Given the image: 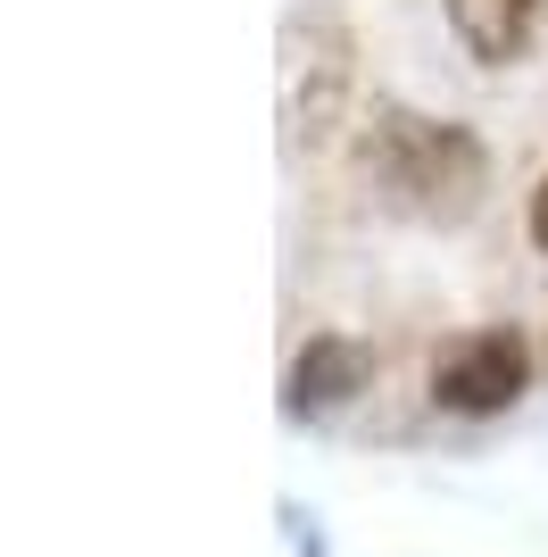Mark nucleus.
I'll use <instances>...</instances> for the list:
<instances>
[{
	"mask_svg": "<svg viewBox=\"0 0 548 557\" xmlns=\"http://www.w3.org/2000/svg\"><path fill=\"white\" fill-rule=\"evenodd\" d=\"M358 184L374 191V209L408 216V225H457V216L482 209L490 159L465 125L383 100L358 134Z\"/></svg>",
	"mask_w": 548,
	"mask_h": 557,
	"instance_id": "f257e3e1",
	"label": "nucleus"
},
{
	"mask_svg": "<svg viewBox=\"0 0 548 557\" xmlns=\"http://www.w3.org/2000/svg\"><path fill=\"white\" fill-rule=\"evenodd\" d=\"M349 100V34L341 17H291L283 25V134L291 141H324L341 125Z\"/></svg>",
	"mask_w": 548,
	"mask_h": 557,
	"instance_id": "f03ea898",
	"label": "nucleus"
},
{
	"mask_svg": "<svg viewBox=\"0 0 548 557\" xmlns=\"http://www.w3.org/2000/svg\"><path fill=\"white\" fill-rule=\"evenodd\" d=\"M532 383V349L515 325H482L433 358V408L440 417H507Z\"/></svg>",
	"mask_w": 548,
	"mask_h": 557,
	"instance_id": "7ed1b4c3",
	"label": "nucleus"
},
{
	"mask_svg": "<svg viewBox=\"0 0 548 557\" xmlns=\"http://www.w3.org/2000/svg\"><path fill=\"white\" fill-rule=\"evenodd\" d=\"M365 374H374V349H365V342H349V333H316V342L291 358V374H283V417H291V424L341 417L349 399L365 392Z\"/></svg>",
	"mask_w": 548,
	"mask_h": 557,
	"instance_id": "20e7f679",
	"label": "nucleus"
},
{
	"mask_svg": "<svg viewBox=\"0 0 548 557\" xmlns=\"http://www.w3.org/2000/svg\"><path fill=\"white\" fill-rule=\"evenodd\" d=\"M540 25H548V0H449V34L465 42L474 67H515V59H532Z\"/></svg>",
	"mask_w": 548,
	"mask_h": 557,
	"instance_id": "39448f33",
	"label": "nucleus"
},
{
	"mask_svg": "<svg viewBox=\"0 0 548 557\" xmlns=\"http://www.w3.org/2000/svg\"><path fill=\"white\" fill-rule=\"evenodd\" d=\"M532 242L548 250V175H540V191H532Z\"/></svg>",
	"mask_w": 548,
	"mask_h": 557,
	"instance_id": "423d86ee",
	"label": "nucleus"
},
{
	"mask_svg": "<svg viewBox=\"0 0 548 557\" xmlns=\"http://www.w3.org/2000/svg\"><path fill=\"white\" fill-rule=\"evenodd\" d=\"M291 541H299V549H308V557H333V549H324L316 533H308V524H299V516H291Z\"/></svg>",
	"mask_w": 548,
	"mask_h": 557,
	"instance_id": "0eeeda50",
	"label": "nucleus"
}]
</instances>
